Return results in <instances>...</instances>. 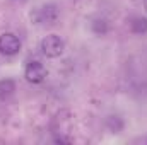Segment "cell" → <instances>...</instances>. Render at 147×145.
<instances>
[{"instance_id": "cell-1", "label": "cell", "mask_w": 147, "mask_h": 145, "mask_svg": "<svg viewBox=\"0 0 147 145\" xmlns=\"http://www.w3.org/2000/svg\"><path fill=\"white\" fill-rule=\"evenodd\" d=\"M63 50H65V43H63L62 38L57 36V34H50V36L43 38V41H41V51L48 58L60 56L63 53Z\"/></svg>"}, {"instance_id": "cell-2", "label": "cell", "mask_w": 147, "mask_h": 145, "mask_svg": "<svg viewBox=\"0 0 147 145\" xmlns=\"http://www.w3.org/2000/svg\"><path fill=\"white\" fill-rule=\"evenodd\" d=\"M24 75H26V79H28L31 84H39V82H43L45 77H46V68H45V65H43L41 62L33 60V62H29V63L26 65Z\"/></svg>"}, {"instance_id": "cell-3", "label": "cell", "mask_w": 147, "mask_h": 145, "mask_svg": "<svg viewBox=\"0 0 147 145\" xmlns=\"http://www.w3.org/2000/svg\"><path fill=\"white\" fill-rule=\"evenodd\" d=\"M21 50V41L19 38L12 33H5L0 36V51L3 55H16Z\"/></svg>"}, {"instance_id": "cell-4", "label": "cell", "mask_w": 147, "mask_h": 145, "mask_svg": "<svg viewBox=\"0 0 147 145\" xmlns=\"http://www.w3.org/2000/svg\"><path fill=\"white\" fill-rule=\"evenodd\" d=\"M14 91H16V84H14V80H10V79L0 80V97H9Z\"/></svg>"}, {"instance_id": "cell-5", "label": "cell", "mask_w": 147, "mask_h": 145, "mask_svg": "<svg viewBox=\"0 0 147 145\" xmlns=\"http://www.w3.org/2000/svg\"><path fill=\"white\" fill-rule=\"evenodd\" d=\"M132 31H134L135 34H146L147 33V19H144V17L134 19V22H132Z\"/></svg>"}, {"instance_id": "cell-6", "label": "cell", "mask_w": 147, "mask_h": 145, "mask_svg": "<svg viewBox=\"0 0 147 145\" xmlns=\"http://www.w3.org/2000/svg\"><path fill=\"white\" fill-rule=\"evenodd\" d=\"M144 7H146V10H147V0H144Z\"/></svg>"}, {"instance_id": "cell-7", "label": "cell", "mask_w": 147, "mask_h": 145, "mask_svg": "<svg viewBox=\"0 0 147 145\" xmlns=\"http://www.w3.org/2000/svg\"><path fill=\"white\" fill-rule=\"evenodd\" d=\"M19 2H24V0H19Z\"/></svg>"}]
</instances>
